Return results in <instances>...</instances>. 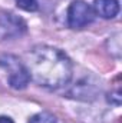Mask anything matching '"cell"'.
I'll list each match as a JSON object with an SVG mask.
<instances>
[{
  "label": "cell",
  "mask_w": 122,
  "mask_h": 123,
  "mask_svg": "<svg viewBox=\"0 0 122 123\" xmlns=\"http://www.w3.org/2000/svg\"><path fill=\"white\" fill-rule=\"evenodd\" d=\"M16 4L26 12H36L39 9V0H16Z\"/></svg>",
  "instance_id": "obj_7"
},
{
  "label": "cell",
  "mask_w": 122,
  "mask_h": 123,
  "mask_svg": "<svg viewBox=\"0 0 122 123\" xmlns=\"http://www.w3.org/2000/svg\"><path fill=\"white\" fill-rule=\"evenodd\" d=\"M92 9H93V13H96L102 19H114L119 13V1L118 0H95Z\"/></svg>",
  "instance_id": "obj_5"
},
{
  "label": "cell",
  "mask_w": 122,
  "mask_h": 123,
  "mask_svg": "<svg viewBox=\"0 0 122 123\" xmlns=\"http://www.w3.org/2000/svg\"><path fill=\"white\" fill-rule=\"evenodd\" d=\"M27 30V26L25 20L13 13L3 12L0 13V39H16L25 34Z\"/></svg>",
  "instance_id": "obj_4"
},
{
  "label": "cell",
  "mask_w": 122,
  "mask_h": 123,
  "mask_svg": "<svg viewBox=\"0 0 122 123\" xmlns=\"http://www.w3.org/2000/svg\"><path fill=\"white\" fill-rule=\"evenodd\" d=\"M95 19L92 6L83 0H75L68 7V25L72 29H82L91 25Z\"/></svg>",
  "instance_id": "obj_3"
},
{
  "label": "cell",
  "mask_w": 122,
  "mask_h": 123,
  "mask_svg": "<svg viewBox=\"0 0 122 123\" xmlns=\"http://www.w3.org/2000/svg\"><path fill=\"white\" fill-rule=\"evenodd\" d=\"M0 123H14V122L7 116H0Z\"/></svg>",
  "instance_id": "obj_8"
},
{
  "label": "cell",
  "mask_w": 122,
  "mask_h": 123,
  "mask_svg": "<svg viewBox=\"0 0 122 123\" xmlns=\"http://www.w3.org/2000/svg\"><path fill=\"white\" fill-rule=\"evenodd\" d=\"M0 66L7 73V82H9L10 87H13L16 90H22L29 85L30 76L27 73V69H26L25 63L19 60L16 56H12V55L1 56Z\"/></svg>",
  "instance_id": "obj_2"
},
{
  "label": "cell",
  "mask_w": 122,
  "mask_h": 123,
  "mask_svg": "<svg viewBox=\"0 0 122 123\" xmlns=\"http://www.w3.org/2000/svg\"><path fill=\"white\" fill-rule=\"evenodd\" d=\"M25 66L36 85L46 89H61L66 86L73 73L70 59L56 47L39 44L25 56Z\"/></svg>",
  "instance_id": "obj_1"
},
{
  "label": "cell",
  "mask_w": 122,
  "mask_h": 123,
  "mask_svg": "<svg viewBox=\"0 0 122 123\" xmlns=\"http://www.w3.org/2000/svg\"><path fill=\"white\" fill-rule=\"evenodd\" d=\"M27 123H58L56 117L49 113V112H40V113H36L34 116H32L30 120Z\"/></svg>",
  "instance_id": "obj_6"
}]
</instances>
